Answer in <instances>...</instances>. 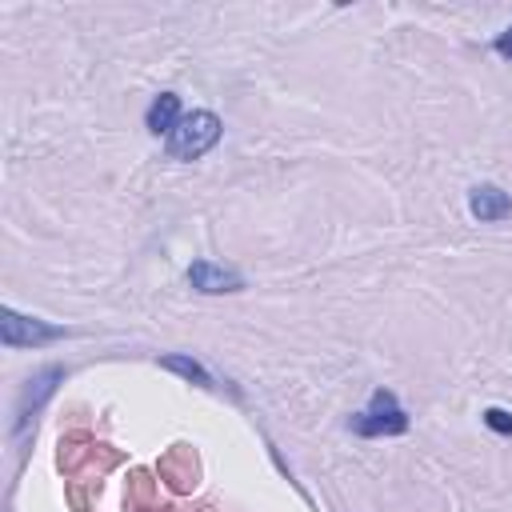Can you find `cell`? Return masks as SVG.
Segmentation results:
<instances>
[{
    "label": "cell",
    "mask_w": 512,
    "mask_h": 512,
    "mask_svg": "<svg viewBox=\"0 0 512 512\" xmlns=\"http://www.w3.org/2000/svg\"><path fill=\"white\" fill-rule=\"evenodd\" d=\"M220 132H224V124H220L216 112H208V108L184 112L180 124L164 136V152H168L172 160H196V156H204L208 148H216Z\"/></svg>",
    "instance_id": "obj_1"
},
{
    "label": "cell",
    "mask_w": 512,
    "mask_h": 512,
    "mask_svg": "<svg viewBox=\"0 0 512 512\" xmlns=\"http://www.w3.org/2000/svg\"><path fill=\"white\" fill-rule=\"evenodd\" d=\"M348 428L356 432V436H400L404 428H408V412L396 404V396L392 392H372V400H368V408H360L352 420H348Z\"/></svg>",
    "instance_id": "obj_2"
},
{
    "label": "cell",
    "mask_w": 512,
    "mask_h": 512,
    "mask_svg": "<svg viewBox=\"0 0 512 512\" xmlns=\"http://www.w3.org/2000/svg\"><path fill=\"white\" fill-rule=\"evenodd\" d=\"M60 336H64L60 324H48V320H36V316H20L12 308L0 312V340H4V348H40V344H52Z\"/></svg>",
    "instance_id": "obj_3"
},
{
    "label": "cell",
    "mask_w": 512,
    "mask_h": 512,
    "mask_svg": "<svg viewBox=\"0 0 512 512\" xmlns=\"http://www.w3.org/2000/svg\"><path fill=\"white\" fill-rule=\"evenodd\" d=\"M60 376H64V368H56V364H52V368L36 372V376L24 384L20 404H16V424H12V436H16V440L24 436V428H28V424H32V416L40 412V404H44V400L56 392V380H60Z\"/></svg>",
    "instance_id": "obj_4"
},
{
    "label": "cell",
    "mask_w": 512,
    "mask_h": 512,
    "mask_svg": "<svg viewBox=\"0 0 512 512\" xmlns=\"http://www.w3.org/2000/svg\"><path fill=\"white\" fill-rule=\"evenodd\" d=\"M188 284L204 296H220V292H240L244 288V276L236 268H224V264H212V260H196L188 268Z\"/></svg>",
    "instance_id": "obj_5"
},
{
    "label": "cell",
    "mask_w": 512,
    "mask_h": 512,
    "mask_svg": "<svg viewBox=\"0 0 512 512\" xmlns=\"http://www.w3.org/2000/svg\"><path fill=\"white\" fill-rule=\"evenodd\" d=\"M468 212H472L480 224L508 220V216H512V196L500 192L496 184H476V188L468 192Z\"/></svg>",
    "instance_id": "obj_6"
},
{
    "label": "cell",
    "mask_w": 512,
    "mask_h": 512,
    "mask_svg": "<svg viewBox=\"0 0 512 512\" xmlns=\"http://www.w3.org/2000/svg\"><path fill=\"white\" fill-rule=\"evenodd\" d=\"M180 96H172V92H160L152 104H148V112H144V124H148V132H156V136H168L176 124H180Z\"/></svg>",
    "instance_id": "obj_7"
},
{
    "label": "cell",
    "mask_w": 512,
    "mask_h": 512,
    "mask_svg": "<svg viewBox=\"0 0 512 512\" xmlns=\"http://www.w3.org/2000/svg\"><path fill=\"white\" fill-rule=\"evenodd\" d=\"M160 364H164L168 372H180L184 380H196L200 388H212V376H208V372H204V368H200L192 356H180V352H172V356H164Z\"/></svg>",
    "instance_id": "obj_8"
},
{
    "label": "cell",
    "mask_w": 512,
    "mask_h": 512,
    "mask_svg": "<svg viewBox=\"0 0 512 512\" xmlns=\"http://www.w3.org/2000/svg\"><path fill=\"white\" fill-rule=\"evenodd\" d=\"M484 424L500 436H512V412H504V408H484Z\"/></svg>",
    "instance_id": "obj_9"
},
{
    "label": "cell",
    "mask_w": 512,
    "mask_h": 512,
    "mask_svg": "<svg viewBox=\"0 0 512 512\" xmlns=\"http://www.w3.org/2000/svg\"><path fill=\"white\" fill-rule=\"evenodd\" d=\"M496 52H500L504 60H512V28H504V32L496 36Z\"/></svg>",
    "instance_id": "obj_10"
}]
</instances>
